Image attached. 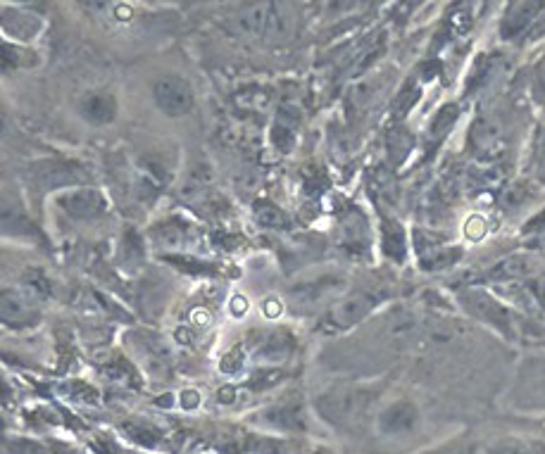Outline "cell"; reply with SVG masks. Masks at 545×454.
Listing matches in <instances>:
<instances>
[{
    "label": "cell",
    "instance_id": "1",
    "mask_svg": "<svg viewBox=\"0 0 545 454\" xmlns=\"http://www.w3.org/2000/svg\"><path fill=\"white\" fill-rule=\"evenodd\" d=\"M153 98L167 117H186L196 110V91L179 74H162L155 79Z\"/></svg>",
    "mask_w": 545,
    "mask_h": 454
},
{
    "label": "cell",
    "instance_id": "2",
    "mask_svg": "<svg viewBox=\"0 0 545 454\" xmlns=\"http://www.w3.org/2000/svg\"><path fill=\"white\" fill-rule=\"evenodd\" d=\"M238 24L246 34L255 39H272L281 36L286 31V15L284 5L279 3H250L243 5Z\"/></svg>",
    "mask_w": 545,
    "mask_h": 454
},
{
    "label": "cell",
    "instance_id": "3",
    "mask_svg": "<svg viewBox=\"0 0 545 454\" xmlns=\"http://www.w3.org/2000/svg\"><path fill=\"white\" fill-rule=\"evenodd\" d=\"M381 293L377 290H357V293L348 295L341 305L331 307L327 317L322 319V329L324 331H341V329H350L355 326L357 321H362L367 317L374 307L379 305Z\"/></svg>",
    "mask_w": 545,
    "mask_h": 454
},
{
    "label": "cell",
    "instance_id": "4",
    "mask_svg": "<svg viewBox=\"0 0 545 454\" xmlns=\"http://www.w3.org/2000/svg\"><path fill=\"white\" fill-rule=\"evenodd\" d=\"M317 409L331 424H350L365 409V395L350 388H331L329 393L319 395Z\"/></svg>",
    "mask_w": 545,
    "mask_h": 454
},
{
    "label": "cell",
    "instance_id": "5",
    "mask_svg": "<svg viewBox=\"0 0 545 454\" xmlns=\"http://www.w3.org/2000/svg\"><path fill=\"white\" fill-rule=\"evenodd\" d=\"M29 179H31V184L36 186V191H39V188L41 191H53V188L81 184V181L89 179V174H86L79 165H72V162L48 160V162H39V165L31 167Z\"/></svg>",
    "mask_w": 545,
    "mask_h": 454
},
{
    "label": "cell",
    "instance_id": "6",
    "mask_svg": "<svg viewBox=\"0 0 545 454\" xmlns=\"http://www.w3.org/2000/svg\"><path fill=\"white\" fill-rule=\"evenodd\" d=\"M55 205L70 219H77V222H91V219L103 217L108 212V203H105L103 193L96 191V188H74V191L58 195Z\"/></svg>",
    "mask_w": 545,
    "mask_h": 454
},
{
    "label": "cell",
    "instance_id": "7",
    "mask_svg": "<svg viewBox=\"0 0 545 454\" xmlns=\"http://www.w3.org/2000/svg\"><path fill=\"white\" fill-rule=\"evenodd\" d=\"M419 426V409L410 400L391 402L384 412L379 414V433L386 438H403V435L415 433Z\"/></svg>",
    "mask_w": 545,
    "mask_h": 454
},
{
    "label": "cell",
    "instance_id": "8",
    "mask_svg": "<svg viewBox=\"0 0 545 454\" xmlns=\"http://www.w3.org/2000/svg\"><path fill=\"white\" fill-rule=\"evenodd\" d=\"M117 98L108 91H89L77 100V112L81 119H86L89 124L105 126L112 124L117 119Z\"/></svg>",
    "mask_w": 545,
    "mask_h": 454
},
{
    "label": "cell",
    "instance_id": "9",
    "mask_svg": "<svg viewBox=\"0 0 545 454\" xmlns=\"http://www.w3.org/2000/svg\"><path fill=\"white\" fill-rule=\"evenodd\" d=\"M0 317L8 326H34L39 321V312L17 290L5 288L0 293Z\"/></svg>",
    "mask_w": 545,
    "mask_h": 454
},
{
    "label": "cell",
    "instance_id": "10",
    "mask_svg": "<svg viewBox=\"0 0 545 454\" xmlns=\"http://www.w3.org/2000/svg\"><path fill=\"white\" fill-rule=\"evenodd\" d=\"M267 424L277 426L279 431H305L308 428V419H305V405L300 400H286L274 405L265 412Z\"/></svg>",
    "mask_w": 545,
    "mask_h": 454
},
{
    "label": "cell",
    "instance_id": "11",
    "mask_svg": "<svg viewBox=\"0 0 545 454\" xmlns=\"http://www.w3.org/2000/svg\"><path fill=\"white\" fill-rule=\"evenodd\" d=\"M543 5L538 3H517V5H510V10H507L505 15V22H503V34L505 39H510V36H515L522 31L526 24H529L531 15H536L538 10H541Z\"/></svg>",
    "mask_w": 545,
    "mask_h": 454
},
{
    "label": "cell",
    "instance_id": "12",
    "mask_svg": "<svg viewBox=\"0 0 545 454\" xmlns=\"http://www.w3.org/2000/svg\"><path fill=\"white\" fill-rule=\"evenodd\" d=\"M143 255H146V250H143L139 233H134V231L124 233L122 248H119V264L127 269H136L143 264Z\"/></svg>",
    "mask_w": 545,
    "mask_h": 454
},
{
    "label": "cell",
    "instance_id": "13",
    "mask_svg": "<svg viewBox=\"0 0 545 454\" xmlns=\"http://www.w3.org/2000/svg\"><path fill=\"white\" fill-rule=\"evenodd\" d=\"M486 454H545V443H531V440L505 438L488 447Z\"/></svg>",
    "mask_w": 545,
    "mask_h": 454
},
{
    "label": "cell",
    "instance_id": "14",
    "mask_svg": "<svg viewBox=\"0 0 545 454\" xmlns=\"http://www.w3.org/2000/svg\"><path fill=\"white\" fill-rule=\"evenodd\" d=\"M338 288V281L327 276L324 281H312V283H303V286L293 288L291 293L296 295L298 302H319L324 298V295L331 293V290Z\"/></svg>",
    "mask_w": 545,
    "mask_h": 454
},
{
    "label": "cell",
    "instance_id": "15",
    "mask_svg": "<svg viewBox=\"0 0 545 454\" xmlns=\"http://www.w3.org/2000/svg\"><path fill=\"white\" fill-rule=\"evenodd\" d=\"M293 350V338L286 331H277L269 336V340L260 348L262 359H286Z\"/></svg>",
    "mask_w": 545,
    "mask_h": 454
},
{
    "label": "cell",
    "instance_id": "16",
    "mask_svg": "<svg viewBox=\"0 0 545 454\" xmlns=\"http://www.w3.org/2000/svg\"><path fill=\"white\" fill-rule=\"evenodd\" d=\"M255 217H258V222L262 226H269V229H284V226L288 224L286 214L281 212L277 205L265 203V200L255 203Z\"/></svg>",
    "mask_w": 545,
    "mask_h": 454
},
{
    "label": "cell",
    "instance_id": "17",
    "mask_svg": "<svg viewBox=\"0 0 545 454\" xmlns=\"http://www.w3.org/2000/svg\"><path fill=\"white\" fill-rule=\"evenodd\" d=\"M24 283H27V288L34 293V298H46V295H50V283L46 276H43V271H36V269L27 271Z\"/></svg>",
    "mask_w": 545,
    "mask_h": 454
},
{
    "label": "cell",
    "instance_id": "18",
    "mask_svg": "<svg viewBox=\"0 0 545 454\" xmlns=\"http://www.w3.org/2000/svg\"><path fill=\"white\" fill-rule=\"evenodd\" d=\"M243 367V359H241V350H234V352H229L227 357H224V362H222V371L224 374H236L238 369Z\"/></svg>",
    "mask_w": 545,
    "mask_h": 454
},
{
    "label": "cell",
    "instance_id": "19",
    "mask_svg": "<svg viewBox=\"0 0 545 454\" xmlns=\"http://www.w3.org/2000/svg\"><path fill=\"white\" fill-rule=\"evenodd\" d=\"M484 233H486L484 219H479V217L469 219V222H467V236L472 238V241H479V238L484 236Z\"/></svg>",
    "mask_w": 545,
    "mask_h": 454
},
{
    "label": "cell",
    "instance_id": "20",
    "mask_svg": "<svg viewBox=\"0 0 545 454\" xmlns=\"http://www.w3.org/2000/svg\"><path fill=\"white\" fill-rule=\"evenodd\" d=\"M431 454H476V447L465 445V443H455V445H448V447H443V450L431 452Z\"/></svg>",
    "mask_w": 545,
    "mask_h": 454
},
{
    "label": "cell",
    "instance_id": "21",
    "mask_svg": "<svg viewBox=\"0 0 545 454\" xmlns=\"http://www.w3.org/2000/svg\"><path fill=\"white\" fill-rule=\"evenodd\" d=\"M181 397H184V400H181L184 402V409H193V407L200 405V395L196 393V390H186V393Z\"/></svg>",
    "mask_w": 545,
    "mask_h": 454
},
{
    "label": "cell",
    "instance_id": "22",
    "mask_svg": "<svg viewBox=\"0 0 545 454\" xmlns=\"http://www.w3.org/2000/svg\"><path fill=\"white\" fill-rule=\"evenodd\" d=\"M265 314L267 317H279L281 314V302L279 300H265Z\"/></svg>",
    "mask_w": 545,
    "mask_h": 454
},
{
    "label": "cell",
    "instance_id": "23",
    "mask_svg": "<svg viewBox=\"0 0 545 454\" xmlns=\"http://www.w3.org/2000/svg\"><path fill=\"white\" fill-rule=\"evenodd\" d=\"M246 307H248L246 300H243V298H234V314H236V317H241Z\"/></svg>",
    "mask_w": 545,
    "mask_h": 454
},
{
    "label": "cell",
    "instance_id": "24",
    "mask_svg": "<svg viewBox=\"0 0 545 454\" xmlns=\"http://www.w3.org/2000/svg\"><path fill=\"white\" fill-rule=\"evenodd\" d=\"M538 395H541V402L545 405V381L541 383V386H538Z\"/></svg>",
    "mask_w": 545,
    "mask_h": 454
}]
</instances>
